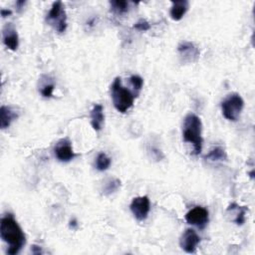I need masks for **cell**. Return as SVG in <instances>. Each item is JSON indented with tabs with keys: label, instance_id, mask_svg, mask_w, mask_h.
Listing matches in <instances>:
<instances>
[{
	"label": "cell",
	"instance_id": "8992f818",
	"mask_svg": "<svg viewBox=\"0 0 255 255\" xmlns=\"http://www.w3.org/2000/svg\"><path fill=\"white\" fill-rule=\"evenodd\" d=\"M186 221L188 223L203 229L209 221L208 210L201 206H195L186 215Z\"/></svg>",
	"mask_w": 255,
	"mask_h": 255
},
{
	"label": "cell",
	"instance_id": "603a6c76",
	"mask_svg": "<svg viewBox=\"0 0 255 255\" xmlns=\"http://www.w3.org/2000/svg\"><path fill=\"white\" fill-rule=\"evenodd\" d=\"M152 155L154 156V158L157 159V160H160L162 158H163V155L162 153L159 150V149H156V148H152Z\"/></svg>",
	"mask_w": 255,
	"mask_h": 255
},
{
	"label": "cell",
	"instance_id": "ba28073f",
	"mask_svg": "<svg viewBox=\"0 0 255 255\" xmlns=\"http://www.w3.org/2000/svg\"><path fill=\"white\" fill-rule=\"evenodd\" d=\"M54 153L57 159L61 162L71 161L76 156L73 151L72 144L68 139L60 140L54 149Z\"/></svg>",
	"mask_w": 255,
	"mask_h": 255
},
{
	"label": "cell",
	"instance_id": "d6986e66",
	"mask_svg": "<svg viewBox=\"0 0 255 255\" xmlns=\"http://www.w3.org/2000/svg\"><path fill=\"white\" fill-rule=\"evenodd\" d=\"M120 188H121V181L118 179H113V180H110L106 184L103 192L105 195H110V194L116 192Z\"/></svg>",
	"mask_w": 255,
	"mask_h": 255
},
{
	"label": "cell",
	"instance_id": "52a82bcc",
	"mask_svg": "<svg viewBox=\"0 0 255 255\" xmlns=\"http://www.w3.org/2000/svg\"><path fill=\"white\" fill-rule=\"evenodd\" d=\"M130 207L135 219L139 222H144L147 220L151 210L150 198L147 195L135 197Z\"/></svg>",
	"mask_w": 255,
	"mask_h": 255
},
{
	"label": "cell",
	"instance_id": "5bb4252c",
	"mask_svg": "<svg viewBox=\"0 0 255 255\" xmlns=\"http://www.w3.org/2000/svg\"><path fill=\"white\" fill-rule=\"evenodd\" d=\"M190 7V3L187 0H180V1H173L171 8V17L175 21H180L186 15Z\"/></svg>",
	"mask_w": 255,
	"mask_h": 255
},
{
	"label": "cell",
	"instance_id": "8fae6325",
	"mask_svg": "<svg viewBox=\"0 0 255 255\" xmlns=\"http://www.w3.org/2000/svg\"><path fill=\"white\" fill-rule=\"evenodd\" d=\"M178 51L185 62H195L199 57V50L192 42H182L178 47Z\"/></svg>",
	"mask_w": 255,
	"mask_h": 255
},
{
	"label": "cell",
	"instance_id": "30bf717a",
	"mask_svg": "<svg viewBox=\"0 0 255 255\" xmlns=\"http://www.w3.org/2000/svg\"><path fill=\"white\" fill-rule=\"evenodd\" d=\"M3 43L11 51H16L19 46V37L16 29L11 23L6 24L2 30Z\"/></svg>",
	"mask_w": 255,
	"mask_h": 255
},
{
	"label": "cell",
	"instance_id": "9a60e30c",
	"mask_svg": "<svg viewBox=\"0 0 255 255\" xmlns=\"http://www.w3.org/2000/svg\"><path fill=\"white\" fill-rule=\"evenodd\" d=\"M247 207L246 206H239L236 203H231L227 207V212H231V215L234 216L232 222H234L237 225H242L245 223V216H246Z\"/></svg>",
	"mask_w": 255,
	"mask_h": 255
},
{
	"label": "cell",
	"instance_id": "4fadbf2b",
	"mask_svg": "<svg viewBox=\"0 0 255 255\" xmlns=\"http://www.w3.org/2000/svg\"><path fill=\"white\" fill-rule=\"evenodd\" d=\"M18 118V114L11 107L2 106L0 108V127L2 130L7 129L11 123Z\"/></svg>",
	"mask_w": 255,
	"mask_h": 255
},
{
	"label": "cell",
	"instance_id": "484cf974",
	"mask_svg": "<svg viewBox=\"0 0 255 255\" xmlns=\"http://www.w3.org/2000/svg\"><path fill=\"white\" fill-rule=\"evenodd\" d=\"M12 14V11L11 10H8V9H1V16L3 17V18H5V17H7V16H9V15H11Z\"/></svg>",
	"mask_w": 255,
	"mask_h": 255
},
{
	"label": "cell",
	"instance_id": "7402d4cb",
	"mask_svg": "<svg viewBox=\"0 0 255 255\" xmlns=\"http://www.w3.org/2000/svg\"><path fill=\"white\" fill-rule=\"evenodd\" d=\"M134 28L139 30V31H142V32H145V31H148L151 29V24L145 20V19H141L140 21H138L137 23H135L134 25Z\"/></svg>",
	"mask_w": 255,
	"mask_h": 255
},
{
	"label": "cell",
	"instance_id": "cb8c5ba5",
	"mask_svg": "<svg viewBox=\"0 0 255 255\" xmlns=\"http://www.w3.org/2000/svg\"><path fill=\"white\" fill-rule=\"evenodd\" d=\"M26 1H24V0H19V1H16V8L18 11H21V9L24 7Z\"/></svg>",
	"mask_w": 255,
	"mask_h": 255
},
{
	"label": "cell",
	"instance_id": "d4e9b609",
	"mask_svg": "<svg viewBox=\"0 0 255 255\" xmlns=\"http://www.w3.org/2000/svg\"><path fill=\"white\" fill-rule=\"evenodd\" d=\"M31 251L33 254H42V250L40 246H37V245H33L31 248Z\"/></svg>",
	"mask_w": 255,
	"mask_h": 255
},
{
	"label": "cell",
	"instance_id": "9c48e42d",
	"mask_svg": "<svg viewBox=\"0 0 255 255\" xmlns=\"http://www.w3.org/2000/svg\"><path fill=\"white\" fill-rule=\"evenodd\" d=\"M199 242V236L193 229L191 228L187 229L180 239V245L187 253H194Z\"/></svg>",
	"mask_w": 255,
	"mask_h": 255
},
{
	"label": "cell",
	"instance_id": "5b68a950",
	"mask_svg": "<svg viewBox=\"0 0 255 255\" xmlns=\"http://www.w3.org/2000/svg\"><path fill=\"white\" fill-rule=\"evenodd\" d=\"M46 22L58 33H64L67 29V16L61 1H55L46 16Z\"/></svg>",
	"mask_w": 255,
	"mask_h": 255
},
{
	"label": "cell",
	"instance_id": "3957f363",
	"mask_svg": "<svg viewBox=\"0 0 255 255\" xmlns=\"http://www.w3.org/2000/svg\"><path fill=\"white\" fill-rule=\"evenodd\" d=\"M111 97L116 110L125 114L133 107L136 96L130 90L126 89L122 85L121 78L117 77L111 86Z\"/></svg>",
	"mask_w": 255,
	"mask_h": 255
},
{
	"label": "cell",
	"instance_id": "ac0fdd59",
	"mask_svg": "<svg viewBox=\"0 0 255 255\" xmlns=\"http://www.w3.org/2000/svg\"><path fill=\"white\" fill-rule=\"evenodd\" d=\"M95 165H96V168L100 172L107 171L111 165V159L105 153H100L96 159Z\"/></svg>",
	"mask_w": 255,
	"mask_h": 255
},
{
	"label": "cell",
	"instance_id": "6da1fadb",
	"mask_svg": "<svg viewBox=\"0 0 255 255\" xmlns=\"http://www.w3.org/2000/svg\"><path fill=\"white\" fill-rule=\"evenodd\" d=\"M0 237L8 245L9 255L18 254L26 243L25 234L11 214L3 217L0 222Z\"/></svg>",
	"mask_w": 255,
	"mask_h": 255
},
{
	"label": "cell",
	"instance_id": "4316f807",
	"mask_svg": "<svg viewBox=\"0 0 255 255\" xmlns=\"http://www.w3.org/2000/svg\"><path fill=\"white\" fill-rule=\"evenodd\" d=\"M70 228H72V229H76L77 228V226H78V223H77V221L75 220V219H73V220H71L70 221Z\"/></svg>",
	"mask_w": 255,
	"mask_h": 255
},
{
	"label": "cell",
	"instance_id": "44dd1931",
	"mask_svg": "<svg viewBox=\"0 0 255 255\" xmlns=\"http://www.w3.org/2000/svg\"><path fill=\"white\" fill-rule=\"evenodd\" d=\"M54 87L55 85L54 83H46L44 85H42L41 87V95L45 97V98H51L53 95V91H54Z\"/></svg>",
	"mask_w": 255,
	"mask_h": 255
},
{
	"label": "cell",
	"instance_id": "7c38bea8",
	"mask_svg": "<svg viewBox=\"0 0 255 255\" xmlns=\"http://www.w3.org/2000/svg\"><path fill=\"white\" fill-rule=\"evenodd\" d=\"M91 125L96 132H100L103 129V125L105 122L104 108L100 104H96L91 111Z\"/></svg>",
	"mask_w": 255,
	"mask_h": 255
},
{
	"label": "cell",
	"instance_id": "2e32d148",
	"mask_svg": "<svg viewBox=\"0 0 255 255\" xmlns=\"http://www.w3.org/2000/svg\"><path fill=\"white\" fill-rule=\"evenodd\" d=\"M204 159L212 162H219V161L226 160L227 155L223 148L216 147L209 151V153L204 157Z\"/></svg>",
	"mask_w": 255,
	"mask_h": 255
},
{
	"label": "cell",
	"instance_id": "ffe728a7",
	"mask_svg": "<svg viewBox=\"0 0 255 255\" xmlns=\"http://www.w3.org/2000/svg\"><path fill=\"white\" fill-rule=\"evenodd\" d=\"M130 83L133 86V88L135 89V91L137 92V95L139 94V92L142 90L143 85H144V80L141 76L139 75H133L130 78Z\"/></svg>",
	"mask_w": 255,
	"mask_h": 255
},
{
	"label": "cell",
	"instance_id": "277c9868",
	"mask_svg": "<svg viewBox=\"0 0 255 255\" xmlns=\"http://www.w3.org/2000/svg\"><path fill=\"white\" fill-rule=\"evenodd\" d=\"M244 101L239 94L233 93L228 95L222 103V111L223 117L232 122H236L243 110Z\"/></svg>",
	"mask_w": 255,
	"mask_h": 255
},
{
	"label": "cell",
	"instance_id": "7a4b0ae2",
	"mask_svg": "<svg viewBox=\"0 0 255 255\" xmlns=\"http://www.w3.org/2000/svg\"><path fill=\"white\" fill-rule=\"evenodd\" d=\"M202 124L199 117L190 113L186 116L183 126V138L186 143H190L193 147L194 155H199L202 150Z\"/></svg>",
	"mask_w": 255,
	"mask_h": 255
},
{
	"label": "cell",
	"instance_id": "e0dca14e",
	"mask_svg": "<svg viewBox=\"0 0 255 255\" xmlns=\"http://www.w3.org/2000/svg\"><path fill=\"white\" fill-rule=\"evenodd\" d=\"M111 11L118 15L126 14L129 11V2L124 1V0H115V1H110Z\"/></svg>",
	"mask_w": 255,
	"mask_h": 255
}]
</instances>
